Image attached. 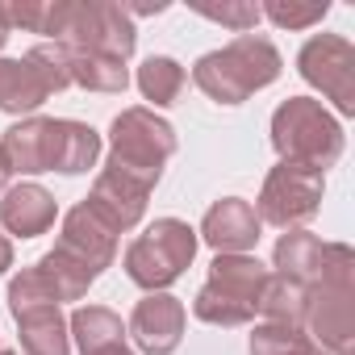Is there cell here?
Returning a JSON list of instances; mask_svg holds the SVG:
<instances>
[{"label":"cell","instance_id":"obj_1","mask_svg":"<svg viewBox=\"0 0 355 355\" xmlns=\"http://www.w3.org/2000/svg\"><path fill=\"white\" fill-rule=\"evenodd\" d=\"M280 67H284L280 63V51L268 38L239 34L230 46L201 55L197 67H193V80H197V88L209 101H218V105H243L259 88L276 84L280 80Z\"/></svg>","mask_w":355,"mask_h":355},{"label":"cell","instance_id":"obj_2","mask_svg":"<svg viewBox=\"0 0 355 355\" xmlns=\"http://www.w3.org/2000/svg\"><path fill=\"white\" fill-rule=\"evenodd\" d=\"M343 125L322 109V101L309 96H288L276 113H272V146L280 155V163H297L309 171L334 167L343 159Z\"/></svg>","mask_w":355,"mask_h":355},{"label":"cell","instance_id":"obj_3","mask_svg":"<svg viewBox=\"0 0 355 355\" xmlns=\"http://www.w3.org/2000/svg\"><path fill=\"white\" fill-rule=\"evenodd\" d=\"M113 150H109V163L113 171L130 175V180H138L142 189H155L159 175H163V163L175 155V130L155 117L150 109H121L113 117Z\"/></svg>","mask_w":355,"mask_h":355},{"label":"cell","instance_id":"obj_4","mask_svg":"<svg viewBox=\"0 0 355 355\" xmlns=\"http://www.w3.org/2000/svg\"><path fill=\"white\" fill-rule=\"evenodd\" d=\"M197 230L180 218H155L130 247H125V276L146 288V293H163L167 284H175L184 276V268L197 255Z\"/></svg>","mask_w":355,"mask_h":355},{"label":"cell","instance_id":"obj_5","mask_svg":"<svg viewBox=\"0 0 355 355\" xmlns=\"http://www.w3.org/2000/svg\"><path fill=\"white\" fill-rule=\"evenodd\" d=\"M276 276L301 284L305 293L318 284H351L355 280V251L347 243H322L309 230H288L276 243Z\"/></svg>","mask_w":355,"mask_h":355},{"label":"cell","instance_id":"obj_6","mask_svg":"<svg viewBox=\"0 0 355 355\" xmlns=\"http://www.w3.org/2000/svg\"><path fill=\"white\" fill-rule=\"evenodd\" d=\"M55 42L63 51H92V55H109V59L125 63L134 55L138 30H134V17L125 13V5H101V0L71 5L67 0V21Z\"/></svg>","mask_w":355,"mask_h":355},{"label":"cell","instance_id":"obj_7","mask_svg":"<svg viewBox=\"0 0 355 355\" xmlns=\"http://www.w3.org/2000/svg\"><path fill=\"white\" fill-rule=\"evenodd\" d=\"M322 193H326V175L322 171H309V167H297V163H276L268 171L263 189H259L255 214L268 226L297 230L301 222H309L322 209Z\"/></svg>","mask_w":355,"mask_h":355},{"label":"cell","instance_id":"obj_8","mask_svg":"<svg viewBox=\"0 0 355 355\" xmlns=\"http://www.w3.org/2000/svg\"><path fill=\"white\" fill-rule=\"evenodd\" d=\"M297 67L305 76V84H313L326 101H334V109L343 117L355 113V46L338 34H318L301 46Z\"/></svg>","mask_w":355,"mask_h":355},{"label":"cell","instance_id":"obj_9","mask_svg":"<svg viewBox=\"0 0 355 355\" xmlns=\"http://www.w3.org/2000/svg\"><path fill=\"white\" fill-rule=\"evenodd\" d=\"M309 338L330 355H351L355 347V288L351 284H318L309 288L305 309Z\"/></svg>","mask_w":355,"mask_h":355},{"label":"cell","instance_id":"obj_10","mask_svg":"<svg viewBox=\"0 0 355 355\" xmlns=\"http://www.w3.org/2000/svg\"><path fill=\"white\" fill-rule=\"evenodd\" d=\"M184 305L171 293H146L130 313V334L146 355H171L184 338Z\"/></svg>","mask_w":355,"mask_h":355},{"label":"cell","instance_id":"obj_11","mask_svg":"<svg viewBox=\"0 0 355 355\" xmlns=\"http://www.w3.org/2000/svg\"><path fill=\"white\" fill-rule=\"evenodd\" d=\"M146 197H150V189H142L138 180H130V175H121V171H113V167H101V175H96L92 193L84 197V205H88L109 230L121 234V230H134V226L142 222Z\"/></svg>","mask_w":355,"mask_h":355},{"label":"cell","instance_id":"obj_12","mask_svg":"<svg viewBox=\"0 0 355 355\" xmlns=\"http://www.w3.org/2000/svg\"><path fill=\"white\" fill-rule=\"evenodd\" d=\"M259 214L251 201L243 197H222L218 205H209L205 222H201V234L218 255H247L255 243H259Z\"/></svg>","mask_w":355,"mask_h":355},{"label":"cell","instance_id":"obj_13","mask_svg":"<svg viewBox=\"0 0 355 355\" xmlns=\"http://www.w3.org/2000/svg\"><path fill=\"white\" fill-rule=\"evenodd\" d=\"M55 247H63L67 255H76L80 263H88L96 276L105 272V268H113V259H117V230H109L84 201L63 218V234H59V243Z\"/></svg>","mask_w":355,"mask_h":355},{"label":"cell","instance_id":"obj_14","mask_svg":"<svg viewBox=\"0 0 355 355\" xmlns=\"http://www.w3.org/2000/svg\"><path fill=\"white\" fill-rule=\"evenodd\" d=\"M51 142H55V117H26L5 130L0 150L9 159V171L38 175V171H51Z\"/></svg>","mask_w":355,"mask_h":355},{"label":"cell","instance_id":"obj_15","mask_svg":"<svg viewBox=\"0 0 355 355\" xmlns=\"http://www.w3.org/2000/svg\"><path fill=\"white\" fill-rule=\"evenodd\" d=\"M55 218H59V205H55V197L42 184L5 189V201H0V222H5L9 234L38 239V234H46L55 226Z\"/></svg>","mask_w":355,"mask_h":355},{"label":"cell","instance_id":"obj_16","mask_svg":"<svg viewBox=\"0 0 355 355\" xmlns=\"http://www.w3.org/2000/svg\"><path fill=\"white\" fill-rule=\"evenodd\" d=\"M268 268L255 259V255H218L214 263H209V288L214 293H222V297H230V301H239V305H251L255 313H259V293H263V284H268Z\"/></svg>","mask_w":355,"mask_h":355},{"label":"cell","instance_id":"obj_17","mask_svg":"<svg viewBox=\"0 0 355 355\" xmlns=\"http://www.w3.org/2000/svg\"><path fill=\"white\" fill-rule=\"evenodd\" d=\"M101 159V134L84 121L71 117H55V142H51V171L63 175H80L88 167H96Z\"/></svg>","mask_w":355,"mask_h":355},{"label":"cell","instance_id":"obj_18","mask_svg":"<svg viewBox=\"0 0 355 355\" xmlns=\"http://www.w3.org/2000/svg\"><path fill=\"white\" fill-rule=\"evenodd\" d=\"M13 318L21 334V355H71V334H67V318L59 313V305L21 309Z\"/></svg>","mask_w":355,"mask_h":355},{"label":"cell","instance_id":"obj_19","mask_svg":"<svg viewBox=\"0 0 355 355\" xmlns=\"http://www.w3.org/2000/svg\"><path fill=\"white\" fill-rule=\"evenodd\" d=\"M67 334L76 338V347L84 355H101L109 347H121L125 343V326L113 309L105 305H80L71 318H67Z\"/></svg>","mask_w":355,"mask_h":355},{"label":"cell","instance_id":"obj_20","mask_svg":"<svg viewBox=\"0 0 355 355\" xmlns=\"http://www.w3.org/2000/svg\"><path fill=\"white\" fill-rule=\"evenodd\" d=\"M67 76H71V84L88 88V92H125V84H130L125 63H117L109 55H92V51H67Z\"/></svg>","mask_w":355,"mask_h":355},{"label":"cell","instance_id":"obj_21","mask_svg":"<svg viewBox=\"0 0 355 355\" xmlns=\"http://www.w3.org/2000/svg\"><path fill=\"white\" fill-rule=\"evenodd\" d=\"M34 268H38V272H42V280L51 284L55 301H80V297L88 293V284L96 280V272H92L88 263H80L76 255H67L63 247L46 251V255L34 263Z\"/></svg>","mask_w":355,"mask_h":355},{"label":"cell","instance_id":"obj_22","mask_svg":"<svg viewBox=\"0 0 355 355\" xmlns=\"http://www.w3.org/2000/svg\"><path fill=\"white\" fill-rule=\"evenodd\" d=\"M305 309H309V293H305L301 284H293V280H284V276H268V284H263V293H259V313H263V322L301 330V326H305Z\"/></svg>","mask_w":355,"mask_h":355},{"label":"cell","instance_id":"obj_23","mask_svg":"<svg viewBox=\"0 0 355 355\" xmlns=\"http://www.w3.org/2000/svg\"><path fill=\"white\" fill-rule=\"evenodd\" d=\"M184 84H189L184 67L175 63V59H167V55H150V59L138 67V88H142V96H146L155 109L175 105V101H180V92H184Z\"/></svg>","mask_w":355,"mask_h":355},{"label":"cell","instance_id":"obj_24","mask_svg":"<svg viewBox=\"0 0 355 355\" xmlns=\"http://www.w3.org/2000/svg\"><path fill=\"white\" fill-rule=\"evenodd\" d=\"M251 355H330V351H322L305 330L263 322V326H255V334H251Z\"/></svg>","mask_w":355,"mask_h":355},{"label":"cell","instance_id":"obj_25","mask_svg":"<svg viewBox=\"0 0 355 355\" xmlns=\"http://www.w3.org/2000/svg\"><path fill=\"white\" fill-rule=\"evenodd\" d=\"M63 21H67V0H26V5H9V26H21V30H30V34H51V38H59V30H63Z\"/></svg>","mask_w":355,"mask_h":355},{"label":"cell","instance_id":"obj_26","mask_svg":"<svg viewBox=\"0 0 355 355\" xmlns=\"http://www.w3.org/2000/svg\"><path fill=\"white\" fill-rule=\"evenodd\" d=\"M38 305H59V301H55L51 284L42 280V272L38 268H26L21 276L9 280V309L21 313V309H38Z\"/></svg>","mask_w":355,"mask_h":355},{"label":"cell","instance_id":"obj_27","mask_svg":"<svg viewBox=\"0 0 355 355\" xmlns=\"http://www.w3.org/2000/svg\"><path fill=\"white\" fill-rule=\"evenodd\" d=\"M259 13L272 17L280 30H309V26H318V21L330 13V5H326V0H322V5H293V0H272V5H263Z\"/></svg>","mask_w":355,"mask_h":355},{"label":"cell","instance_id":"obj_28","mask_svg":"<svg viewBox=\"0 0 355 355\" xmlns=\"http://www.w3.org/2000/svg\"><path fill=\"white\" fill-rule=\"evenodd\" d=\"M201 17H209V21H222V26H230L234 34H251L255 26H259V5H201L197 9Z\"/></svg>","mask_w":355,"mask_h":355},{"label":"cell","instance_id":"obj_29","mask_svg":"<svg viewBox=\"0 0 355 355\" xmlns=\"http://www.w3.org/2000/svg\"><path fill=\"white\" fill-rule=\"evenodd\" d=\"M13 268V243L5 239V234H0V276H5Z\"/></svg>","mask_w":355,"mask_h":355},{"label":"cell","instance_id":"obj_30","mask_svg":"<svg viewBox=\"0 0 355 355\" xmlns=\"http://www.w3.org/2000/svg\"><path fill=\"white\" fill-rule=\"evenodd\" d=\"M9 34H13V26H9V5H0V46L9 42Z\"/></svg>","mask_w":355,"mask_h":355},{"label":"cell","instance_id":"obj_31","mask_svg":"<svg viewBox=\"0 0 355 355\" xmlns=\"http://www.w3.org/2000/svg\"><path fill=\"white\" fill-rule=\"evenodd\" d=\"M9 175H13V171H9V159H5V150H0V193L9 189Z\"/></svg>","mask_w":355,"mask_h":355},{"label":"cell","instance_id":"obj_32","mask_svg":"<svg viewBox=\"0 0 355 355\" xmlns=\"http://www.w3.org/2000/svg\"><path fill=\"white\" fill-rule=\"evenodd\" d=\"M101 355H134V351H130V347L121 343V347H109V351H101Z\"/></svg>","mask_w":355,"mask_h":355},{"label":"cell","instance_id":"obj_33","mask_svg":"<svg viewBox=\"0 0 355 355\" xmlns=\"http://www.w3.org/2000/svg\"><path fill=\"white\" fill-rule=\"evenodd\" d=\"M0 355H21V351H0Z\"/></svg>","mask_w":355,"mask_h":355}]
</instances>
